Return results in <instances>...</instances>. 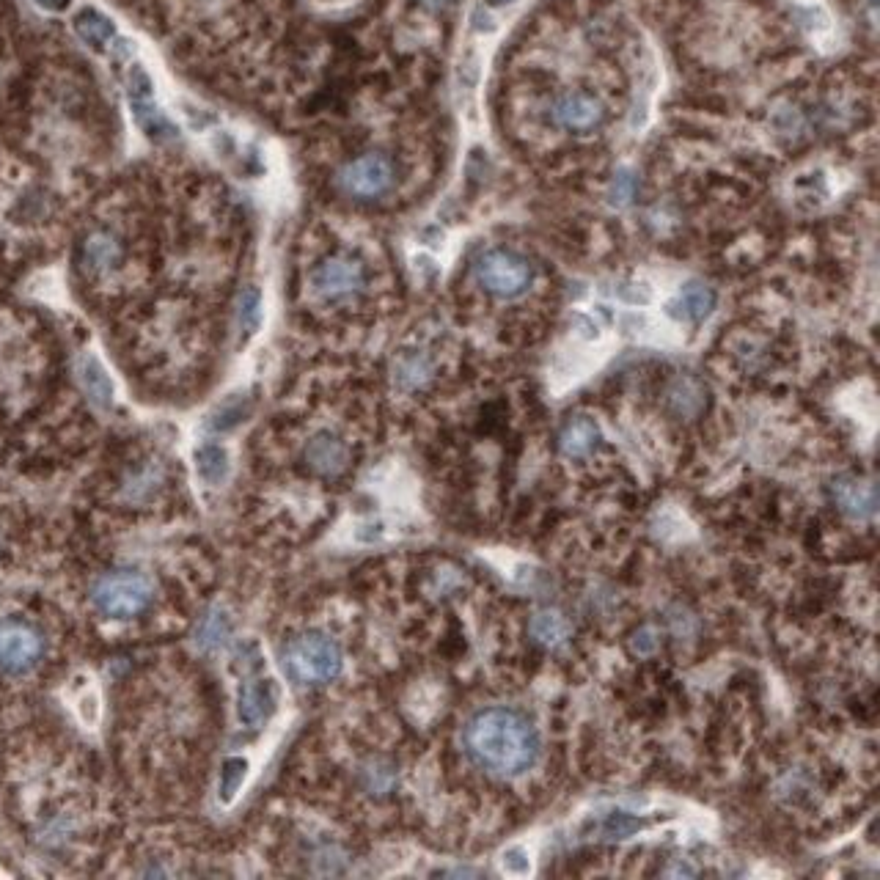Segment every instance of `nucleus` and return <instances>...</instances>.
<instances>
[{
    "label": "nucleus",
    "instance_id": "dca6fc26",
    "mask_svg": "<svg viewBox=\"0 0 880 880\" xmlns=\"http://www.w3.org/2000/svg\"><path fill=\"white\" fill-rule=\"evenodd\" d=\"M528 633L539 647L559 649L572 636V622L570 616L559 611V608H539L528 622Z\"/></svg>",
    "mask_w": 880,
    "mask_h": 880
},
{
    "label": "nucleus",
    "instance_id": "2f4dec72",
    "mask_svg": "<svg viewBox=\"0 0 880 880\" xmlns=\"http://www.w3.org/2000/svg\"><path fill=\"white\" fill-rule=\"evenodd\" d=\"M42 11H50V14H58V11H66L72 6V0H33Z\"/></svg>",
    "mask_w": 880,
    "mask_h": 880
},
{
    "label": "nucleus",
    "instance_id": "c756f323",
    "mask_svg": "<svg viewBox=\"0 0 880 880\" xmlns=\"http://www.w3.org/2000/svg\"><path fill=\"white\" fill-rule=\"evenodd\" d=\"M504 867L509 869V872H517V875H523V872H528L526 850H520V847H512V850H506V853H504Z\"/></svg>",
    "mask_w": 880,
    "mask_h": 880
},
{
    "label": "nucleus",
    "instance_id": "9b49d317",
    "mask_svg": "<svg viewBox=\"0 0 880 880\" xmlns=\"http://www.w3.org/2000/svg\"><path fill=\"white\" fill-rule=\"evenodd\" d=\"M278 704V688L273 680H251L240 688V699H237V715L245 726L259 729V726L275 713Z\"/></svg>",
    "mask_w": 880,
    "mask_h": 880
},
{
    "label": "nucleus",
    "instance_id": "1a4fd4ad",
    "mask_svg": "<svg viewBox=\"0 0 880 880\" xmlns=\"http://www.w3.org/2000/svg\"><path fill=\"white\" fill-rule=\"evenodd\" d=\"M831 498L839 506V512L853 520H869L878 512V490L869 479L861 476H836L831 484Z\"/></svg>",
    "mask_w": 880,
    "mask_h": 880
},
{
    "label": "nucleus",
    "instance_id": "0eeeda50",
    "mask_svg": "<svg viewBox=\"0 0 880 880\" xmlns=\"http://www.w3.org/2000/svg\"><path fill=\"white\" fill-rule=\"evenodd\" d=\"M311 286L325 300H347L366 286V267L352 256H328L314 267Z\"/></svg>",
    "mask_w": 880,
    "mask_h": 880
},
{
    "label": "nucleus",
    "instance_id": "20e7f679",
    "mask_svg": "<svg viewBox=\"0 0 880 880\" xmlns=\"http://www.w3.org/2000/svg\"><path fill=\"white\" fill-rule=\"evenodd\" d=\"M473 275L487 295L501 297V300H512L528 292V286L534 284V267L523 253L509 251V248H490L484 251L476 264H473Z\"/></svg>",
    "mask_w": 880,
    "mask_h": 880
},
{
    "label": "nucleus",
    "instance_id": "72a5a7b5",
    "mask_svg": "<svg viewBox=\"0 0 880 880\" xmlns=\"http://www.w3.org/2000/svg\"><path fill=\"white\" fill-rule=\"evenodd\" d=\"M484 3H487V6H495V9H498V6H509V3H515V0H484Z\"/></svg>",
    "mask_w": 880,
    "mask_h": 880
},
{
    "label": "nucleus",
    "instance_id": "cd10ccee",
    "mask_svg": "<svg viewBox=\"0 0 880 880\" xmlns=\"http://www.w3.org/2000/svg\"><path fill=\"white\" fill-rule=\"evenodd\" d=\"M798 20L806 31H825L828 28V14L817 6H803L798 9Z\"/></svg>",
    "mask_w": 880,
    "mask_h": 880
},
{
    "label": "nucleus",
    "instance_id": "423d86ee",
    "mask_svg": "<svg viewBox=\"0 0 880 880\" xmlns=\"http://www.w3.org/2000/svg\"><path fill=\"white\" fill-rule=\"evenodd\" d=\"M44 658V636L25 619L0 622V671L22 677Z\"/></svg>",
    "mask_w": 880,
    "mask_h": 880
},
{
    "label": "nucleus",
    "instance_id": "a211bd4d",
    "mask_svg": "<svg viewBox=\"0 0 880 880\" xmlns=\"http://www.w3.org/2000/svg\"><path fill=\"white\" fill-rule=\"evenodd\" d=\"M435 366L424 352H402L394 361V383L402 391H421L432 383Z\"/></svg>",
    "mask_w": 880,
    "mask_h": 880
},
{
    "label": "nucleus",
    "instance_id": "7c9ffc66",
    "mask_svg": "<svg viewBox=\"0 0 880 880\" xmlns=\"http://www.w3.org/2000/svg\"><path fill=\"white\" fill-rule=\"evenodd\" d=\"M77 710H80V718L86 721V724H94L99 718V699L94 693H86L80 704H77Z\"/></svg>",
    "mask_w": 880,
    "mask_h": 880
},
{
    "label": "nucleus",
    "instance_id": "473e14b6",
    "mask_svg": "<svg viewBox=\"0 0 880 880\" xmlns=\"http://www.w3.org/2000/svg\"><path fill=\"white\" fill-rule=\"evenodd\" d=\"M471 25H473V28H476V31H493V28H495V22L490 20V17H487V14H484L482 9L473 11Z\"/></svg>",
    "mask_w": 880,
    "mask_h": 880
},
{
    "label": "nucleus",
    "instance_id": "5701e85b",
    "mask_svg": "<svg viewBox=\"0 0 880 880\" xmlns=\"http://www.w3.org/2000/svg\"><path fill=\"white\" fill-rule=\"evenodd\" d=\"M248 776V762L242 757H229L223 762V770H220V784H218V795L223 803H231L237 798V792H240L242 781Z\"/></svg>",
    "mask_w": 880,
    "mask_h": 880
},
{
    "label": "nucleus",
    "instance_id": "bb28decb",
    "mask_svg": "<svg viewBox=\"0 0 880 880\" xmlns=\"http://www.w3.org/2000/svg\"><path fill=\"white\" fill-rule=\"evenodd\" d=\"M391 784H394V773L383 765H372V768H366V787L372 792H385L391 790Z\"/></svg>",
    "mask_w": 880,
    "mask_h": 880
},
{
    "label": "nucleus",
    "instance_id": "f03ea898",
    "mask_svg": "<svg viewBox=\"0 0 880 880\" xmlns=\"http://www.w3.org/2000/svg\"><path fill=\"white\" fill-rule=\"evenodd\" d=\"M281 669L295 685H325L341 674L344 655L325 633H300L281 649Z\"/></svg>",
    "mask_w": 880,
    "mask_h": 880
},
{
    "label": "nucleus",
    "instance_id": "f8f14e48",
    "mask_svg": "<svg viewBox=\"0 0 880 880\" xmlns=\"http://www.w3.org/2000/svg\"><path fill=\"white\" fill-rule=\"evenodd\" d=\"M666 407L671 416L680 421H691L699 418L707 407V388H704L696 377H674V383L666 388Z\"/></svg>",
    "mask_w": 880,
    "mask_h": 880
},
{
    "label": "nucleus",
    "instance_id": "7ed1b4c3",
    "mask_svg": "<svg viewBox=\"0 0 880 880\" xmlns=\"http://www.w3.org/2000/svg\"><path fill=\"white\" fill-rule=\"evenodd\" d=\"M154 600L152 581L138 570H113L91 586V605L108 619H135Z\"/></svg>",
    "mask_w": 880,
    "mask_h": 880
},
{
    "label": "nucleus",
    "instance_id": "6ab92c4d",
    "mask_svg": "<svg viewBox=\"0 0 880 880\" xmlns=\"http://www.w3.org/2000/svg\"><path fill=\"white\" fill-rule=\"evenodd\" d=\"M132 116H135V124L141 127V132L152 141H168V138H176V127L171 124V119L165 116L163 110L157 108L154 97H138L130 99Z\"/></svg>",
    "mask_w": 880,
    "mask_h": 880
},
{
    "label": "nucleus",
    "instance_id": "b1692460",
    "mask_svg": "<svg viewBox=\"0 0 880 880\" xmlns=\"http://www.w3.org/2000/svg\"><path fill=\"white\" fill-rule=\"evenodd\" d=\"M237 319H240V330L245 336H253L259 330V325H262V292L256 286H248L242 292Z\"/></svg>",
    "mask_w": 880,
    "mask_h": 880
},
{
    "label": "nucleus",
    "instance_id": "9d476101",
    "mask_svg": "<svg viewBox=\"0 0 880 880\" xmlns=\"http://www.w3.org/2000/svg\"><path fill=\"white\" fill-rule=\"evenodd\" d=\"M303 460L322 479H336L350 468V446L333 432H317L306 443Z\"/></svg>",
    "mask_w": 880,
    "mask_h": 880
},
{
    "label": "nucleus",
    "instance_id": "ddd939ff",
    "mask_svg": "<svg viewBox=\"0 0 880 880\" xmlns=\"http://www.w3.org/2000/svg\"><path fill=\"white\" fill-rule=\"evenodd\" d=\"M600 427L597 421L589 416H572L559 432V449L564 457L570 460H581V457H589L597 443H600Z\"/></svg>",
    "mask_w": 880,
    "mask_h": 880
},
{
    "label": "nucleus",
    "instance_id": "39448f33",
    "mask_svg": "<svg viewBox=\"0 0 880 880\" xmlns=\"http://www.w3.org/2000/svg\"><path fill=\"white\" fill-rule=\"evenodd\" d=\"M336 185L355 201H380L396 185L394 163L380 152H369L344 163L336 174Z\"/></svg>",
    "mask_w": 880,
    "mask_h": 880
},
{
    "label": "nucleus",
    "instance_id": "aec40b11",
    "mask_svg": "<svg viewBox=\"0 0 880 880\" xmlns=\"http://www.w3.org/2000/svg\"><path fill=\"white\" fill-rule=\"evenodd\" d=\"M121 259L119 242L113 240L110 234H91L86 240V248H83V264H86L88 273L102 275L116 267V262Z\"/></svg>",
    "mask_w": 880,
    "mask_h": 880
},
{
    "label": "nucleus",
    "instance_id": "a878e982",
    "mask_svg": "<svg viewBox=\"0 0 880 880\" xmlns=\"http://www.w3.org/2000/svg\"><path fill=\"white\" fill-rule=\"evenodd\" d=\"M641 825L644 823L636 820V817H630V814L614 812L603 820V834L608 836V839H625V836L636 834Z\"/></svg>",
    "mask_w": 880,
    "mask_h": 880
},
{
    "label": "nucleus",
    "instance_id": "412c9836",
    "mask_svg": "<svg viewBox=\"0 0 880 880\" xmlns=\"http://www.w3.org/2000/svg\"><path fill=\"white\" fill-rule=\"evenodd\" d=\"M229 451L218 443H204L196 449V471L201 482L220 484L229 476Z\"/></svg>",
    "mask_w": 880,
    "mask_h": 880
},
{
    "label": "nucleus",
    "instance_id": "2eb2a0df",
    "mask_svg": "<svg viewBox=\"0 0 880 880\" xmlns=\"http://www.w3.org/2000/svg\"><path fill=\"white\" fill-rule=\"evenodd\" d=\"M77 380L83 385L86 396L94 402V407L99 410H110L113 407V396H116V388H113V380H110L108 369L102 366L97 355H83L77 361Z\"/></svg>",
    "mask_w": 880,
    "mask_h": 880
},
{
    "label": "nucleus",
    "instance_id": "6e6552de",
    "mask_svg": "<svg viewBox=\"0 0 880 880\" xmlns=\"http://www.w3.org/2000/svg\"><path fill=\"white\" fill-rule=\"evenodd\" d=\"M553 121L567 132H594L605 121L603 102L586 91H567L553 102Z\"/></svg>",
    "mask_w": 880,
    "mask_h": 880
},
{
    "label": "nucleus",
    "instance_id": "4be33fe9",
    "mask_svg": "<svg viewBox=\"0 0 880 880\" xmlns=\"http://www.w3.org/2000/svg\"><path fill=\"white\" fill-rule=\"evenodd\" d=\"M231 633V622H229V614L226 611H209L196 627V647L204 649V652H215V649L223 647V641L229 638Z\"/></svg>",
    "mask_w": 880,
    "mask_h": 880
},
{
    "label": "nucleus",
    "instance_id": "393cba45",
    "mask_svg": "<svg viewBox=\"0 0 880 880\" xmlns=\"http://www.w3.org/2000/svg\"><path fill=\"white\" fill-rule=\"evenodd\" d=\"M638 193V179L636 174L630 171V168H619L614 176V182L608 187V201L614 204V207H630L633 204V198Z\"/></svg>",
    "mask_w": 880,
    "mask_h": 880
},
{
    "label": "nucleus",
    "instance_id": "4468645a",
    "mask_svg": "<svg viewBox=\"0 0 880 880\" xmlns=\"http://www.w3.org/2000/svg\"><path fill=\"white\" fill-rule=\"evenodd\" d=\"M715 303H718V295H715L713 286L702 284V281H691L685 284L677 292V297L671 300L669 311L677 319H685V322H702L713 314Z\"/></svg>",
    "mask_w": 880,
    "mask_h": 880
},
{
    "label": "nucleus",
    "instance_id": "c85d7f7f",
    "mask_svg": "<svg viewBox=\"0 0 880 880\" xmlns=\"http://www.w3.org/2000/svg\"><path fill=\"white\" fill-rule=\"evenodd\" d=\"M658 633H655V630H652V627H641V630H636V633H633V641H630V644H633V652H638V655H652V652H655V649H658Z\"/></svg>",
    "mask_w": 880,
    "mask_h": 880
},
{
    "label": "nucleus",
    "instance_id": "f257e3e1",
    "mask_svg": "<svg viewBox=\"0 0 880 880\" xmlns=\"http://www.w3.org/2000/svg\"><path fill=\"white\" fill-rule=\"evenodd\" d=\"M462 746L479 770L498 779H517L537 765L542 740L520 710L487 707L465 724Z\"/></svg>",
    "mask_w": 880,
    "mask_h": 880
},
{
    "label": "nucleus",
    "instance_id": "f3484780",
    "mask_svg": "<svg viewBox=\"0 0 880 880\" xmlns=\"http://www.w3.org/2000/svg\"><path fill=\"white\" fill-rule=\"evenodd\" d=\"M72 25H75V33L80 36V42L91 47L94 53H105L108 44L116 39V22L110 20L108 14H102L99 9L77 11Z\"/></svg>",
    "mask_w": 880,
    "mask_h": 880
}]
</instances>
